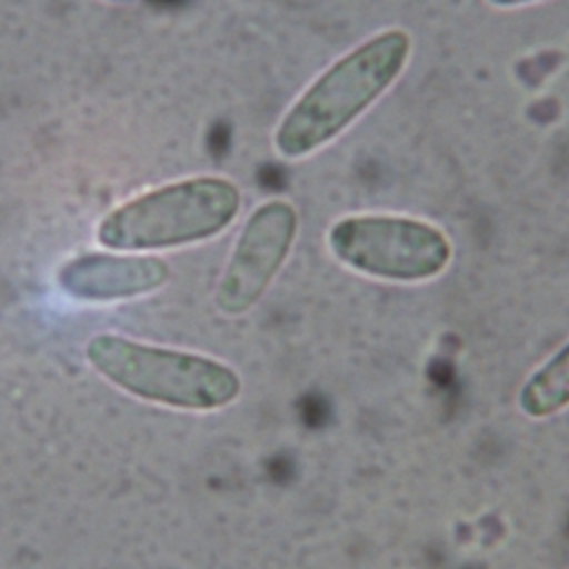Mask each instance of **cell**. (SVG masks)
<instances>
[{
	"instance_id": "obj_1",
	"label": "cell",
	"mask_w": 569,
	"mask_h": 569,
	"mask_svg": "<svg viewBox=\"0 0 569 569\" xmlns=\"http://www.w3.org/2000/svg\"><path fill=\"white\" fill-rule=\"evenodd\" d=\"M411 49V33L389 27L336 58L278 120L276 153L282 160H302L333 142L393 87L409 64Z\"/></svg>"
},
{
	"instance_id": "obj_2",
	"label": "cell",
	"mask_w": 569,
	"mask_h": 569,
	"mask_svg": "<svg viewBox=\"0 0 569 569\" xmlns=\"http://www.w3.org/2000/svg\"><path fill=\"white\" fill-rule=\"evenodd\" d=\"M242 207L236 182L222 176L184 178L111 209L96 238L109 249H169L209 240L227 229Z\"/></svg>"
},
{
	"instance_id": "obj_3",
	"label": "cell",
	"mask_w": 569,
	"mask_h": 569,
	"mask_svg": "<svg viewBox=\"0 0 569 569\" xmlns=\"http://www.w3.org/2000/svg\"><path fill=\"white\" fill-rule=\"evenodd\" d=\"M87 358L120 389L171 407L218 409L240 393V378L222 362L113 333L96 336L87 345Z\"/></svg>"
},
{
	"instance_id": "obj_4",
	"label": "cell",
	"mask_w": 569,
	"mask_h": 569,
	"mask_svg": "<svg viewBox=\"0 0 569 569\" xmlns=\"http://www.w3.org/2000/svg\"><path fill=\"white\" fill-rule=\"evenodd\" d=\"M327 247L351 271L389 282L431 280L453 258V244L440 227L396 213L345 216L329 227Z\"/></svg>"
},
{
	"instance_id": "obj_5",
	"label": "cell",
	"mask_w": 569,
	"mask_h": 569,
	"mask_svg": "<svg viewBox=\"0 0 569 569\" xmlns=\"http://www.w3.org/2000/svg\"><path fill=\"white\" fill-rule=\"evenodd\" d=\"M298 231V209L287 198L258 204L233 247L216 291V305L231 316L249 311L287 260Z\"/></svg>"
},
{
	"instance_id": "obj_6",
	"label": "cell",
	"mask_w": 569,
	"mask_h": 569,
	"mask_svg": "<svg viewBox=\"0 0 569 569\" xmlns=\"http://www.w3.org/2000/svg\"><path fill=\"white\" fill-rule=\"evenodd\" d=\"M169 278V267L156 256H82L62 267L60 284L84 300H113L153 291Z\"/></svg>"
},
{
	"instance_id": "obj_7",
	"label": "cell",
	"mask_w": 569,
	"mask_h": 569,
	"mask_svg": "<svg viewBox=\"0 0 569 569\" xmlns=\"http://www.w3.org/2000/svg\"><path fill=\"white\" fill-rule=\"evenodd\" d=\"M518 402L531 418H547L569 405V342L525 382Z\"/></svg>"
},
{
	"instance_id": "obj_8",
	"label": "cell",
	"mask_w": 569,
	"mask_h": 569,
	"mask_svg": "<svg viewBox=\"0 0 569 569\" xmlns=\"http://www.w3.org/2000/svg\"><path fill=\"white\" fill-rule=\"evenodd\" d=\"M533 2H540V0H487V4L498 7V9H518L525 4H533Z\"/></svg>"
},
{
	"instance_id": "obj_9",
	"label": "cell",
	"mask_w": 569,
	"mask_h": 569,
	"mask_svg": "<svg viewBox=\"0 0 569 569\" xmlns=\"http://www.w3.org/2000/svg\"><path fill=\"white\" fill-rule=\"evenodd\" d=\"M111 2H133V0H111Z\"/></svg>"
}]
</instances>
